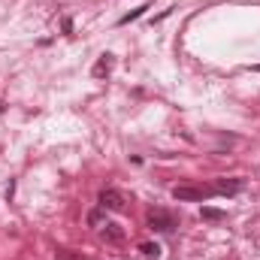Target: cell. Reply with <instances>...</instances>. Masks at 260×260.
<instances>
[{
  "label": "cell",
  "mask_w": 260,
  "mask_h": 260,
  "mask_svg": "<svg viewBox=\"0 0 260 260\" xmlns=\"http://www.w3.org/2000/svg\"><path fill=\"white\" fill-rule=\"evenodd\" d=\"M206 197H212V188H194V185H176L173 188V200H179V203H203Z\"/></svg>",
  "instance_id": "obj_1"
},
{
  "label": "cell",
  "mask_w": 260,
  "mask_h": 260,
  "mask_svg": "<svg viewBox=\"0 0 260 260\" xmlns=\"http://www.w3.org/2000/svg\"><path fill=\"white\" fill-rule=\"evenodd\" d=\"M148 227L157 230V233H170V230L179 227V221H176V215H170V212H164V209H151V212H148Z\"/></svg>",
  "instance_id": "obj_2"
},
{
  "label": "cell",
  "mask_w": 260,
  "mask_h": 260,
  "mask_svg": "<svg viewBox=\"0 0 260 260\" xmlns=\"http://www.w3.org/2000/svg\"><path fill=\"white\" fill-rule=\"evenodd\" d=\"M245 188V179H215L212 182V194L218 197H236Z\"/></svg>",
  "instance_id": "obj_3"
},
{
  "label": "cell",
  "mask_w": 260,
  "mask_h": 260,
  "mask_svg": "<svg viewBox=\"0 0 260 260\" xmlns=\"http://www.w3.org/2000/svg\"><path fill=\"white\" fill-rule=\"evenodd\" d=\"M100 206L103 209H112V212H121L124 209V197H121V191H115V188H103L100 191Z\"/></svg>",
  "instance_id": "obj_4"
},
{
  "label": "cell",
  "mask_w": 260,
  "mask_h": 260,
  "mask_svg": "<svg viewBox=\"0 0 260 260\" xmlns=\"http://www.w3.org/2000/svg\"><path fill=\"white\" fill-rule=\"evenodd\" d=\"M112 67H115V58L106 52V55H100V61L94 64L91 73H94V79H103V76H109V73H112Z\"/></svg>",
  "instance_id": "obj_5"
},
{
  "label": "cell",
  "mask_w": 260,
  "mask_h": 260,
  "mask_svg": "<svg viewBox=\"0 0 260 260\" xmlns=\"http://www.w3.org/2000/svg\"><path fill=\"white\" fill-rule=\"evenodd\" d=\"M103 239H106V242H124L121 224H106V227H103Z\"/></svg>",
  "instance_id": "obj_6"
},
{
  "label": "cell",
  "mask_w": 260,
  "mask_h": 260,
  "mask_svg": "<svg viewBox=\"0 0 260 260\" xmlns=\"http://www.w3.org/2000/svg\"><path fill=\"white\" fill-rule=\"evenodd\" d=\"M139 251H142L148 260H160V257H164V248H160L157 242H142V245H139Z\"/></svg>",
  "instance_id": "obj_7"
},
{
  "label": "cell",
  "mask_w": 260,
  "mask_h": 260,
  "mask_svg": "<svg viewBox=\"0 0 260 260\" xmlns=\"http://www.w3.org/2000/svg\"><path fill=\"white\" fill-rule=\"evenodd\" d=\"M203 221H224L227 218V212H221V209H215V206H203Z\"/></svg>",
  "instance_id": "obj_8"
},
{
  "label": "cell",
  "mask_w": 260,
  "mask_h": 260,
  "mask_svg": "<svg viewBox=\"0 0 260 260\" xmlns=\"http://www.w3.org/2000/svg\"><path fill=\"white\" fill-rule=\"evenodd\" d=\"M55 257L58 260H88L85 254H73L70 248H55Z\"/></svg>",
  "instance_id": "obj_9"
},
{
  "label": "cell",
  "mask_w": 260,
  "mask_h": 260,
  "mask_svg": "<svg viewBox=\"0 0 260 260\" xmlns=\"http://www.w3.org/2000/svg\"><path fill=\"white\" fill-rule=\"evenodd\" d=\"M145 9H148V3H145V6H139V9H133V12H127V15H121V24H130V21H136V18L145 12Z\"/></svg>",
  "instance_id": "obj_10"
},
{
  "label": "cell",
  "mask_w": 260,
  "mask_h": 260,
  "mask_svg": "<svg viewBox=\"0 0 260 260\" xmlns=\"http://www.w3.org/2000/svg\"><path fill=\"white\" fill-rule=\"evenodd\" d=\"M100 221H103V212H100V209H97V212H91V215H88V224H91V227H97V224H100Z\"/></svg>",
  "instance_id": "obj_11"
}]
</instances>
